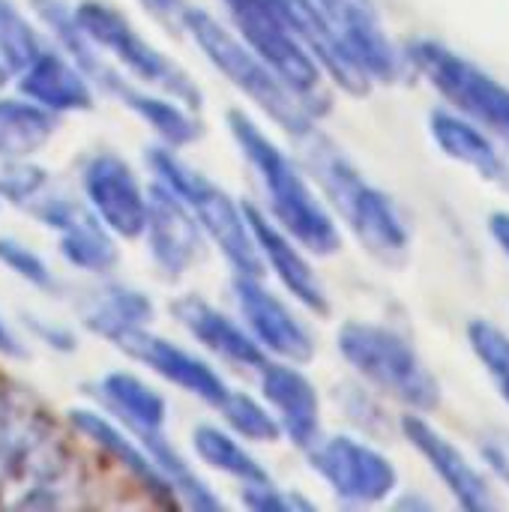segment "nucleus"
Listing matches in <instances>:
<instances>
[{"instance_id": "nucleus-1", "label": "nucleus", "mask_w": 509, "mask_h": 512, "mask_svg": "<svg viewBox=\"0 0 509 512\" xmlns=\"http://www.w3.org/2000/svg\"><path fill=\"white\" fill-rule=\"evenodd\" d=\"M297 144L303 165L309 168L333 210L342 216V222L363 243V249L387 267L405 264L411 252V228L396 201L384 189L372 186L345 156V150L318 129H312Z\"/></svg>"}, {"instance_id": "nucleus-2", "label": "nucleus", "mask_w": 509, "mask_h": 512, "mask_svg": "<svg viewBox=\"0 0 509 512\" xmlns=\"http://www.w3.org/2000/svg\"><path fill=\"white\" fill-rule=\"evenodd\" d=\"M228 132L243 159L261 177L273 219L312 255H336L342 234L324 201L309 186L303 168L240 108L228 111Z\"/></svg>"}, {"instance_id": "nucleus-3", "label": "nucleus", "mask_w": 509, "mask_h": 512, "mask_svg": "<svg viewBox=\"0 0 509 512\" xmlns=\"http://www.w3.org/2000/svg\"><path fill=\"white\" fill-rule=\"evenodd\" d=\"M186 33L201 48V54L237 90H243L285 135L300 141L312 129H318L315 111L285 84V78L255 48H249L237 33H231L219 18H213L207 9H201V6L189 9Z\"/></svg>"}, {"instance_id": "nucleus-4", "label": "nucleus", "mask_w": 509, "mask_h": 512, "mask_svg": "<svg viewBox=\"0 0 509 512\" xmlns=\"http://www.w3.org/2000/svg\"><path fill=\"white\" fill-rule=\"evenodd\" d=\"M144 159H147V168L153 171V180L165 183L171 192H177L186 201V207L195 213L204 234L219 246V252L225 255V261L231 264L234 273L264 276L267 264L258 252V243L249 228L243 204H237L210 177H204L201 171L186 165L168 144L150 147Z\"/></svg>"}, {"instance_id": "nucleus-5", "label": "nucleus", "mask_w": 509, "mask_h": 512, "mask_svg": "<svg viewBox=\"0 0 509 512\" xmlns=\"http://www.w3.org/2000/svg\"><path fill=\"white\" fill-rule=\"evenodd\" d=\"M336 345L339 354L384 396L420 414L441 405L438 378L399 330L372 321H345Z\"/></svg>"}, {"instance_id": "nucleus-6", "label": "nucleus", "mask_w": 509, "mask_h": 512, "mask_svg": "<svg viewBox=\"0 0 509 512\" xmlns=\"http://www.w3.org/2000/svg\"><path fill=\"white\" fill-rule=\"evenodd\" d=\"M75 15L87 36L99 45V51L114 60L120 69H126L132 78H138L144 87H153L159 93H168L180 99L183 105L201 111L204 93L192 81V75L174 63L165 51H159L144 33L108 0H78Z\"/></svg>"}, {"instance_id": "nucleus-7", "label": "nucleus", "mask_w": 509, "mask_h": 512, "mask_svg": "<svg viewBox=\"0 0 509 512\" xmlns=\"http://www.w3.org/2000/svg\"><path fill=\"white\" fill-rule=\"evenodd\" d=\"M222 3L240 39L249 48H255L285 78V84L315 111V117H324L330 111V93L324 90V69L294 33L279 0H222Z\"/></svg>"}, {"instance_id": "nucleus-8", "label": "nucleus", "mask_w": 509, "mask_h": 512, "mask_svg": "<svg viewBox=\"0 0 509 512\" xmlns=\"http://www.w3.org/2000/svg\"><path fill=\"white\" fill-rule=\"evenodd\" d=\"M405 57L459 114L509 141V87L504 81L435 39L411 42Z\"/></svg>"}, {"instance_id": "nucleus-9", "label": "nucleus", "mask_w": 509, "mask_h": 512, "mask_svg": "<svg viewBox=\"0 0 509 512\" xmlns=\"http://www.w3.org/2000/svg\"><path fill=\"white\" fill-rule=\"evenodd\" d=\"M39 225L57 234L63 261L90 276H108L120 264L117 234L72 192L45 189L27 210Z\"/></svg>"}, {"instance_id": "nucleus-10", "label": "nucleus", "mask_w": 509, "mask_h": 512, "mask_svg": "<svg viewBox=\"0 0 509 512\" xmlns=\"http://www.w3.org/2000/svg\"><path fill=\"white\" fill-rule=\"evenodd\" d=\"M312 471L348 504H381L399 486L396 465L366 441L333 435L309 450Z\"/></svg>"}, {"instance_id": "nucleus-11", "label": "nucleus", "mask_w": 509, "mask_h": 512, "mask_svg": "<svg viewBox=\"0 0 509 512\" xmlns=\"http://www.w3.org/2000/svg\"><path fill=\"white\" fill-rule=\"evenodd\" d=\"M81 189L90 210L120 237L138 240L147 228L150 189L135 168L114 150H99L81 165Z\"/></svg>"}, {"instance_id": "nucleus-12", "label": "nucleus", "mask_w": 509, "mask_h": 512, "mask_svg": "<svg viewBox=\"0 0 509 512\" xmlns=\"http://www.w3.org/2000/svg\"><path fill=\"white\" fill-rule=\"evenodd\" d=\"M237 309L249 327V333L258 339V345L273 354L276 360H288V363H309L315 357V339L309 333V327L291 312V306L276 297L261 276H243L234 273L231 282Z\"/></svg>"}, {"instance_id": "nucleus-13", "label": "nucleus", "mask_w": 509, "mask_h": 512, "mask_svg": "<svg viewBox=\"0 0 509 512\" xmlns=\"http://www.w3.org/2000/svg\"><path fill=\"white\" fill-rule=\"evenodd\" d=\"M150 213L144 240L153 258V267L177 282L183 279L201 258H204V228L195 219V213L186 207V201L171 192L165 183L153 180L150 186Z\"/></svg>"}, {"instance_id": "nucleus-14", "label": "nucleus", "mask_w": 509, "mask_h": 512, "mask_svg": "<svg viewBox=\"0 0 509 512\" xmlns=\"http://www.w3.org/2000/svg\"><path fill=\"white\" fill-rule=\"evenodd\" d=\"M354 60L375 84H396L408 75L405 51L393 45L375 0H315Z\"/></svg>"}, {"instance_id": "nucleus-15", "label": "nucleus", "mask_w": 509, "mask_h": 512, "mask_svg": "<svg viewBox=\"0 0 509 512\" xmlns=\"http://www.w3.org/2000/svg\"><path fill=\"white\" fill-rule=\"evenodd\" d=\"M51 438L54 423L48 411L18 387H0V504L9 501Z\"/></svg>"}, {"instance_id": "nucleus-16", "label": "nucleus", "mask_w": 509, "mask_h": 512, "mask_svg": "<svg viewBox=\"0 0 509 512\" xmlns=\"http://www.w3.org/2000/svg\"><path fill=\"white\" fill-rule=\"evenodd\" d=\"M117 351H123L129 360L147 366L150 372H156V375L165 378L168 384L186 390L189 396L201 399L204 405H210V408H216V411H219V408L225 405V399L231 396V387L225 384V378H222L207 360H201V357H195L192 351H186V348H180V345H174V342H168V339L150 333V327H147V330H138V333H132V336H126V339L117 345Z\"/></svg>"}, {"instance_id": "nucleus-17", "label": "nucleus", "mask_w": 509, "mask_h": 512, "mask_svg": "<svg viewBox=\"0 0 509 512\" xmlns=\"http://www.w3.org/2000/svg\"><path fill=\"white\" fill-rule=\"evenodd\" d=\"M402 435L408 438V444L429 462V468L441 477V483L447 486V492L456 498V504L468 512H489L498 510V498L495 489L489 486V480L483 477V471H477L471 465V459L450 441L444 438L432 423H426L417 414H405L399 420Z\"/></svg>"}, {"instance_id": "nucleus-18", "label": "nucleus", "mask_w": 509, "mask_h": 512, "mask_svg": "<svg viewBox=\"0 0 509 512\" xmlns=\"http://www.w3.org/2000/svg\"><path fill=\"white\" fill-rule=\"evenodd\" d=\"M249 228L255 234L258 252L264 258V264L276 273V279L282 282V288L309 312L315 315H327L330 312V297L324 291V282L318 279L315 267L309 264V258L303 255V246L279 225L270 222L255 204H243Z\"/></svg>"}, {"instance_id": "nucleus-19", "label": "nucleus", "mask_w": 509, "mask_h": 512, "mask_svg": "<svg viewBox=\"0 0 509 512\" xmlns=\"http://www.w3.org/2000/svg\"><path fill=\"white\" fill-rule=\"evenodd\" d=\"M261 396L279 417V426L294 447L309 453L321 441V399L297 363L267 360L261 369Z\"/></svg>"}, {"instance_id": "nucleus-20", "label": "nucleus", "mask_w": 509, "mask_h": 512, "mask_svg": "<svg viewBox=\"0 0 509 512\" xmlns=\"http://www.w3.org/2000/svg\"><path fill=\"white\" fill-rule=\"evenodd\" d=\"M174 321L210 354L219 360L240 366V369H264L267 366V351L258 345V339L249 333V327H240L234 318H228L222 309L207 303L198 294L177 297L171 303Z\"/></svg>"}, {"instance_id": "nucleus-21", "label": "nucleus", "mask_w": 509, "mask_h": 512, "mask_svg": "<svg viewBox=\"0 0 509 512\" xmlns=\"http://www.w3.org/2000/svg\"><path fill=\"white\" fill-rule=\"evenodd\" d=\"M69 426L81 438H87L96 450H102L111 462H117L150 498H156L159 504H180L171 483L156 468L153 456L144 450V444L126 426L108 420L99 411H87V408H72L69 411Z\"/></svg>"}, {"instance_id": "nucleus-22", "label": "nucleus", "mask_w": 509, "mask_h": 512, "mask_svg": "<svg viewBox=\"0 0 509 512\" xmlns=\"http://www.w3.org/2000/svg\"><path fill=\"white\" fill-rule=\"evenodd\" d=\"M75 312L87 333L117 348L126 336L150 327L156 306L141 288L117 279H102L81 291V297L75 300Z\"/></svg>"}, {"instance_id": "nucleus-23", "label": "nucleus", "mask_w": 509, "mask_h": 512, "mask_svg": "<svg viewBox=\"0 0 509 512\" xmlns=\"http://www.w3.org/2000/svg\"><path fill=\"white\" fill-rule=\"evenodd\" d=\"M279 6L327 78H333L351 96H366L372 90L375 81L345 48V42L339 39V33L333 30V24L315 0H279Z\"/></svg>"}, {"instance_id": "nucleus-24", "label": "nucleus", "mask_w": 509, "mask_h": 512, "mask_svg": "<svg viewBox=\"0 0 509 512\" xmlns=\"http://www.w3.org/2000/svg\"><path fill=\"white\" fill-rule=\"evenodd\" d=\"M15 87H18V93H24L27 99L39 102L42 108H48L60 117L90 111L96 102L93 81L54 42L30 63V69L21 75V81Z\"/></svg>"}, {"instance_id": "nucleus-25", "label": "nucleus", "mask_w": 509, "mask_h": 512, "mask_svg": "<svg viewBox=\"0 0 509 512\" xmlns=\"http://www.w3.org/2000/svg\"><path fill=\"white\" fill-rule=\"evenodd\" d=\"M102 93L123 102L141 123H147L156 132V138L162 144H168L174 150L189 147L204 135V123L195 117V108H189L180 99H174L168 93H159L153 87H138L120 69H114V75L108 78Z\"/></svg>"}, {"instance_id": "nucleus-26", "label": "nucleus", "mask_w": 509, "mask_h": 512, "mask_svg": "<svg viewBox=\"0 0 509 512\" xmlns=\"http://www.w3.org/2000/svg\"><path fill=\"white\" fill-rule=\"evenodd\" d=\"M18 492L9 495L6 507L12 510H66L81 504V489L84 480L69 459L66 447L57 441V435L39 450L21 483L15 486Z\"/></svg>"}, {"instance_id": "nucleus-27", "label": "nucleus", "mask_w": 509, "mask_h": 512, "mask_svg": "<svg viewBox=\"0 0 509 512\" xmlns=\"http://www.w3.org/2000/svg\"><path fill=\"white\" fill-rule=\"evenodd\" d=\"M87 393L135 438L165 432L168 402L165 396L132 372H105L87 384Z\"/></svg>"}, {"instance_id": "nucleus-28", "label": "nucleus", "mask_w": 509, "mask_h": 512, "mask_svg": "<svg viewBox=\"0 0 509 512\" xmlns=\"http://www.w3.org/2000/svg\"><path fill=\"white\" fill-rule=\"evenodd\" d=\"M429 132L432 141L453 159L471 168L480 180L495 183L498 189L509 192V162L489 138V129L468 120L465 114L453 111H432L429 114Z\"/></svg>"}, {"instance_id": "nucleus-29", "label": "nucleus", "mask_w": 509, "mask_h": 512, "mask_svg": "<svg viewBox=\"0 0 509 512\" xmlns=\"http://www.w3.org/2000/svg\"><path fill=\"white\" fill-rule=\"evenodd\" d=\"M60 114L39 102L18 96H0V159L36 156L57 132Z\"/></svg>"}, {"instance_id": "nucleus-30", "label": "nucleus", "mask_w": 509, "mask_h": 512, "mask_svg": "<svg viewBox=\"0 0 509 512\" xmlns=\"http://www.w3.org/2000/svg\"><path fill=\"white\" fill-rule=\"evenodd\" d=\"M51 42L15 0H0V90L15 87Z\"/></svg>"}, {"instance_id": "nucleus-31", "label": "nucleus", "mask_w": 509, "mask_h": 512, "mask_svg": "<svg viewBox=\"0 0 509 512\" xmlns=\"http://www.w3.org/2000/svg\"><path fill=\"white\" fill-rule=\"evenodd\" d=\"M192 450H195V456L204 465H210L219 474H228V477L240 480L243 486L246 483H267L270 480L267 468L240 444V438L234 432L219 429V426H210V423L195 426Z\"/></svg>"}, {"instance_id": "nucleus-32", "label": "nucleus", "mask_w": 509, "mask_h": 512, "mask_svg": "<svg viewBox=\"0 0 509 512\" xmlns=\"http://www.w3.org/2000/svg\"><path fill=\"white\" fill-rule=\"evenodd\" d=\"M225 426L252 444H276L285 432L279 426V417L273 411H267L258 399H252L249 393H237L231 390V396L225 399V405L219 408Z\"/></svg>"}, {"instance_id": "nucleus-33", "label": "nucleus", "mask_w": 509, "mask_h": 512, "mask_svg": "<svg viewBox=\"0 0 509 512\" xmlns=\"http://www.w3.org/2000/svg\"><path fill=\"white\" fill-rule=\"evenodd\" d=\"M468 345L480 366L489 372L492 384L498 387L501 399L509 405V336L492 321L474 318L468 324Z\"/></svg>"}, {"instance_id": "nucleus-34", "label": "nucleus", "mask_w": 509, "mask_h": 512, "mask_svg": "<svg viewBox=\"0 0 509 512\" xmlns=\"http://www.w3.org/2000/svg\"><path fill=\"white\" fill-rule=\"evenodd\" d=\"M51 186V174L27 159H0V201L18 210H27L45 189Z\"/></svg>"}, {"instance_id": "nucleus-35", "label": "nucleus", "mask_w": 509, "mask_h": 512, "mask_svg": "<svg viewBox=\"0 0 509 512\" xmlns=\"http://www.w3.org/2000/svg\"><path fill=\"white\" fill-rule=\"evenodd\" d=\"M0 267H6L12 276H18L21 282H27L30 288H36L42 294L60 291V279L48 267V261L15 237H0Z\"/></svg>"}, {"instance_id": "nucleus-36", "label": "nucleus", "mask_w": 509, "mask_h": 512, "mask_svg": "<svg viewBox=\"0 0 509 512\" xmlns=\"http://www.w3.org/2000/svg\"><path fill=\"white\" fill-rule=\"evenodd\" d=\"M243 507L255 512H312L315 504L306 501L303 495L297 492H285L279 486H273L270 480L267 483H246V492H243Z\"/></svg>"}, {"instance_id": "nucleus-37", "label": "nucleus", "mask_w": 509, "mask_h": 512, "mask_svg": "<svg viewBox=\"0 0 509 512\" xmlns=\"http://www.w3.org/2000/svg\"><path fill=\"white\" fill-rule=\"evenodd\" d=\"M24 327L33 333V339H39V345H45L54 354H72L78 351V339L69 327L54 324L48 318H36V315H24Z\"/></svg>"}, {"instance_id": "nucleus-38", "label": "nucleus", "mask_w": 509, "mask_h": 512, "mask_svg": "<svg viewBox=\"0 0 509 512\" xmlns=\"http://www.w3.org/2000/svg\"><path fill=\"white\" fill-rule=\"evenodd\" d=\"M138 3L168 33H186V15L192 9L186 0H138Z\"/></svg>"}, {"instance_id": "nucleus-39", "label": "nucleus", "mask_w": 509, "mask_h": 512, "mask_svg": "<svg viewBox=\"0 0 509 512\" xmlns=\"http://www.w3.org/2000/svg\"><path fill=\"white\" fill-rule=\"evenodd\" d=\"M0 357H6V360H24L27 357L24 342L15 336V330L9 327V321L3 315H0Z\"/></svg>"}, {"instance_id": "nucleus-40", "label": "nucleus", "mask_w": 509, "mask_h": 512, "mask_svg": "<svg viewBox=\"0 0 509 512\" xmlns=\"http://www.w3.org/2000/svg\"><path fill=\"white\" fill-rule=\"evenodd\" d=\"M489 231H492L495 243L509 255V210H498L489 216Z\"/></svg>"}]
</instances>
